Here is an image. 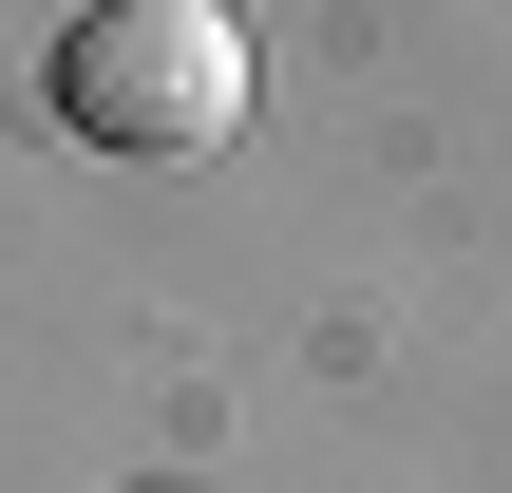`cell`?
Here are the masks:
<instances>
[{"label":"cell","instance_id":"6da1fadb","mask_svg":"<svg viewBox=\"0 0 512 493\" xmlns=\"http://www.w3.org/2000/svg\"><path fill=\"white\" fill-rule=\"evenodd\" d=\"M57 133H95V152H228L247 133V19L228 0H76Z\"/></svg>","mask_w":512,"mask_h":493}]
</instances>
